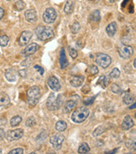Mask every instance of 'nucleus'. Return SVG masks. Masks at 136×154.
<instances>
[{
	"instance_id": "nucleus-22",
	"label": "nucleus",
	"mask_w": 136,
	"mask_h": 154,
	"mask_svg": "<svg viewBox=\"0 0 136 154\" xmlns=\"http://www.w3.org/2000/svg\"><path fill=\"white\" fill-rule=\"evenodd\" d=\"M90 20L92 21V22H94V23L99 22L100 20V12L99 11L98 9L93 10L90 15Z\"/></svg>"
},
{
	"instance_id": "nucleus-1",
	"label": "nucleus",
	"mask_w": 136,
	"mask_h": 154,
	"mask_svg": "<svg viewBox=\"0 0 136 154\" xmlns=\"http://www.w3.org/2000/svg\"><path fill=\"white\" fill-rule=\"evenodd\" d=\"M41 96V91L39 86L34 85L28 90L27 91V100L28 104L29 106H35L39 102Z\"/></svg>"
},
{
	"instance_id": "nucleus-32",
	"label": "nucleus",
	"mask_w": 136,
	"mask_h": 154,
	"mask_svg": "<svg viewBox=\"0 0 136 154\" xmlns=\"http://www.w3.org/2000/svg\"><path fill=\"white\" fill-rule=\"evenodd\" d=\"M120 75V69H118V68H114L113 69V70L110 72L109 74V76L111 77V78H114V79H116V78H119Z\"/></svg>"
},
{
	"instance_id": "nucleus-31",
	"label": "nucleus",
	"mask_w": 136,
	"mask_h": 154,
	"mask_svg": "<svg viewBox=\"0 0 136 154\" xmlns=\"http://www.w3.org/2000/svg\"><path fill=\"white\" fill-rule=\"evenodd\" d=\"M9 42V37L7 35H0V45L3 47L7 46Z\"/></svg>"
},
{
	"instance_id": "nucleus-13",
	"label": "nucleus",
	"mask_w": 136,
	"mask_h": 154,
	"mask_svg": "<svg viewBox=\"0 0 136 154\" xmlns=\"http://www.w3.org/2000/svg\"><path fill=\"white\" fill-rule=\"evenodd\" d=\"M134 121L132 117L130 116H125V118L123 120V122L121 124V128L125 131H127L129 129H130L131 127H134Z\"/></svg>"
},
{
	"instance_id": "nucleus-42",
	"label": "nucleus",
	"mask_w": 136,
	"mask_h": 154,
	"mask_svg": "<svg viewBox=\"0 0 136 154\" xmlns=\"http://www.w3.org/2000/svg\"><path fill=\"white\" fill-rule=\"evenodd\" d=\"M117 151H118V148H114V150L112 151H109L108 152H106L105 154H115L117 152Z\"/></svg>"
},
{
	"instance_id": "nucleus-49",
	"label": "nucleus",
	"mask_w": 136,
	"mask_h": 154,
	"mask_svg": "<svg viewBox=\"0 0 136 154\" xmlns=\"http://www.w3.org/2000/svg\"><path fill=\"white\" fill-rule=\"evenodd\" d=\"M0 154H2V150H1V148H0Z\"/></svg>"
},
{
	"instance_id": "nucleus-33",
	"label": "nucleus",
	"mask_w": 136,
	"mask_h": 154,
	"mask_svg": "<svg viewBox=\"0 0 136 154\" xmlns=\"http://www.w3.org/2000/svg\"><path fill=\"white\" fill-rule=\"evenodd\" d=\"M88 72L91 75H96V74L99 73V69H98L97 66H91L88 68Z\"/></svg>"
},
{
	"instance_id": "nucleus-4",
	"label": "nucleus",
	"mask_w": 136,
	"mask_h": 154,
	"mask_svg": "<svg viewBox=\"0 0 136 154\" xmlns=\"http://www.w3.org/2000/svg\"><path fill=\"white\" fill-rule=\"evenodd\" d=\"M90 115V111L84 106L77 108L72 114L71 119L75 123H82L84 122L87 117Z\"/></svg>"
},
{
	"instance_id": "nucleus-7",
	"label": "nucleus",
	"mask_w": 136,
	"mask_h": 154,
	"mask_svg": "<svg viewBox=\"0 0 136 154\" xmlns=\"http://www.w3.org/2000/svg\"><path fill=\"white\" fill-rule=\"evenodd\" d=\"M50 143L52 144L53 147L56 150H59L62 146V144L64 141V136L60 133L53 135L50 137Z\"/></svg>"
},
{
	"instance_id": "nucleus-21",
	"label": "nucleus",
	"mask_w": 136,
	"mask_h": 154,
	"mask_svg": "<svg viewBox=\"0 0 136 154\" xmlns=\"http://www.w3.org/2000/svg\"><path fill=\"white\" fill-rule=\"evenodd\" d=\"M5 76L7 78V80L8 81H16V76H17V73L13 69H7V71L5 72Z\"/></svg>"
},
{
	"instance_id": "nucleus-26",
	"label": "nucleus",
	"mask_w": 136,
	"mask_h": 154,
	"mask_svg": "<svg viewBox=\"0 0 136 154\" xmlns=\"http://www.w3.org/2000/svg\"><path fill=\"white\" fill-rule=\"evenodd\" d=\"M13 8H14V9H15L16 11H22V10H23L24 8H25V3L23 2V0H18L15 4H14Z\"/></svg>"
},
{
	"instance_id": "nucleus-17",
	"label": "nucleus",
	"mask_w": 136,
	"mask_h": 154,
	"mask_svg": "<svg viewBox=\"0 0 136 154\" xmlns=\"http://www.w3.org/2000/svg\"><path fill=\"white\" fill-rule=\"evenodd\" d=\"M117 23L115 22H112V23H110L106 27V33H107V35H109V37H113L114 35H115V33H116L117 31Z\"/></svg>"
},
{
	"instance_id": "nucleus-38",
	"label": "nucleus",
	"mask_w": 136,
	"mask_h": 154,
	"mask_svg": "<svg viewBox=\"0 0 136 154\" xmlns=\"http://www.w3.org/2000/svg\"><path fill=\"white\" fill-rule=\"evenodd\" d=\"M95 99V96H93L92 98H90V99H87V100H84V103L86 106H89V105H91L93 102V100Z\"/></svg>"
},
{
	"instance_id": "nucleus-14",
	"label": "nucleus",
	"mask_w": 136,
	"mask_h": 154,
	"mask_svg": "<svg viewBox=\"0 0 136 154\" xmlns=\"http://www.w3.org/2000/svg\"><path fill=\"white\" fill-rule=\"evenodd\" d=\"M24 17L29 23H35L37 20V13L34 9H28L24 13Z\"/></svg>"
},
{
	"instance_id": "nucleus-48",
	"label": "nucleus",
	"mask_w": 136,
	"mask_h": 154,
	"mask_svg": "<svg viewBox=\"0 0 136 154\" xmlns=\"http://www.w3.org/2000/svg\"><path fill=\"white\" fill-rule=\"evenodd\" d=\"M109 1L110 2V3H114V2H115L116 0H109Z\"/></svg>"
},
{
	"instance_id": "nucleus-10",
	"label": "nucleus",
	"mask_w": 136,
	"mask_h": 154,
	"mask_svg": "<svg viewBox=\"0 0 136 154\" xmlns=\"http://www.w3.org/2000/svg\"><path fill=\"white\" fill-rule=\"evenodd\" d=\"M32 36H33V34L31 31H23L19 38V43L20 45H26L27 44H28L32 38Z\"/></svg>"
},
{
	"instance_id": "nucleus-3",
	"label": "nucleus",
	"mask_w": 136,
	"mask_h": 154,
	"mask_svg": "<svg viewBox=\"0 0 136 154\" xmlns=\"http://www.w3.org/2000/svg\"><path fill=\"white\" fill-rule=\"evenodd\" d=\"M62 102V95H55V93H51L47 100V108L49 111L54 112L60 107Z\"/></svg>"
},
{
	"instance_id": "nucleus-43",
	"label": "nucleus",
	"mask_w": 136,
	"mask_h": 154,
	"mask_svg": "<svg viewBox=\"0 0 136 154\" xmlns=\"http://www.w3.org/2000/svg\"><path fill=\"white\" fill-rule=\"evenodd\" d=\"M19 75H22L23 77L26 76V72H25V70H21V71H19Z\"/></svg>"
},
{
	"instance_id": "nucleus-23",
	"label": "nucleus",
	"mask_w": 136,
	"mask_h": 154,
	"mask_svg": "<svg viewBox=\"0 0 136 154\" xmlns=\"http://www.w3.org/2000/svg\"><path fill=\"white\" fill-rule=\"evenodd\" d=\"M109 80L105 75H102V76L99 77V79L97 81L98 85H100L102 88H106L107 85H109Z\"/></svg>"
},
{
	"instance_id": "nucleus-6",
	"label": "nucleus",
	"mask_w": 136,
	"mask_h": 154,
	"mask_svg": "<svg viewBox=\"0 0 136 154\" xmlns=\"http://www.w3.org/2000/svg\"><path fill=\"white\" fill-rule=\"evenodd\" d=\"M57 18V13L54 8H48L43 14V21L46 23H52Z\"/></svg>"
},
{
	"instance_id": "nucleus-36",
	"label": "nucleus",
	"mask_w": 136,
	"mask_h": 154,
	"mask_svg": "<svg viewBox=\"0 0 136 154\" xmlns=\"http://www.w3.org/2000/svg\"><path fill=\"white\" fill-rule=\"evenodd\" d=\"M8 154H23V149L21 147L11 150Z\"/></svg>"
},
{
	"instance_id": "nucleus-50",
	"label": "nucleus",
	"mask_w": 136,
	"mask_h": 154,
	"mask_svg": "<svg viewBox=\"0 0 136 154\" xmlns=\"http://www.w3.org/2000/svg\"><path fill=\"white\" fill-rule=\"evenodd\" d=\"M29 154H36V153H35V152H30Z\"/></svg>"
},
{
	"instance_id": "nucleus-46",
	"label": "nucleus",
	"mask_w": 136,
	"mask_h": 154,
	"mask_svg": "<svg viewBox=\"0 0 136 154\" xmlns=\"http://www.w3.org/2000/svg\"><path fill=\"white\" fill-rule=\"evenodd\" d=\"M46 154H56L55 152H52V151H51V152H47Z\"/></svg>"
},
{
	"instance_id": "nucleus-39",
	"label": "nucleus",
	"mask_w": 136,
	"mask_h": 154,
	"mask_svg": "<svg viewBox=\"0 0 136 154\" xmlns=\"http://www.w3.org/2000/svg\"><path fill=\"white\" fill-rule=\"evenodd\" d=\"M34 69H36L39 72V74L40 75H43V73H44V70H43V69L41 67V66H34Z\"/></svg>"
},
{
	"instance_id": "nucleus-8",
	"label": "nucleus",
	"mask_w": 136,
	"mask_h": 154,
	"mask_svg": "<svg viewBox=\"0 0 136 154\" xmlns=\"http://www.w3.org/2000/svg\"><path fill=\"white\" fill-rule=\"evenodd\" d=\"M23 130L21 128L19 129H15V130H9L6 134V137L8 141L13 142V141H16L19 140L21 137H23Z\"/></svg>"
},
{
	"instance_id": "nucleus-41",
	"label": "nucleus",
	"mask_w": 136,
	"mask_h": 154,
	"mask_svg": "<svg viewBox=\"0 0 136 154\" xmlns=\"http://www.w3.org/2000/svg\"><path fill=\"white\" fill-rule=\"evenodd\" d=\"M4 9L0 7V20L3 19V17H4Z\"/></svg>"
},
{
	"instance_id": "nucleus-25",
	"label": "nucleus",
	"mask_w": 136,
	"mask_h": 154,
	"mask_svg": "<svg viewBox=\"0 0 136 154\" xmlns=\"http://www.w3.org/2000/svg\"><path fill=\"white\" fill-rule=\"evenodd\" d=\"M134 100H135V96H133L132 94H130V93L125 94V96L123 97V102L126 105L131 104L134 101Z\"/></svg>"
},
{
	"instance_id": "nucleus-24",
	"label": "nucleus",
	"mask_w": 136,
	"mask_h": 154,
	"mask_svg": "<svg viewBox=\"0 0 136 154\" xmlns=\"http://www.w3.org/2000/svg\"><path fill=\"white\" fill-rule=\"evenodd\" d=\"M67 128V123L64 121H58V122L55 125V129L56 131L62 132V131H65Z\"/></svg>"
},
{
	"instance_id": "nucleus-5",
	"label": "nucleus",
	"mask_w": 136,
	"mask_h": 154,
	"mask_svg": "<svg viewBox=\"0 0 136 154\" xmlns=\"http://www.w3.org/2000/svg\"><path fill=\"white\" fill-rule=\"evenodd\" d=\"M95 61L99 66H101L102 68H107L110 66L111 64V57L106 54L100 53L97 55Z\"/></svg>"
},
{
	"instance_id": "nucleus-45",
	"label": "nucleus",
	"mask_w": 136,
	"mask_h": 154,
	"mask_svg": "<svg viewBox=\"0 0 136 154\" xmlns=\"http://www.w3.org/2000/svg\"><path fill=\"white\" fill-rule=\"evenodd\" d=\"M135 108H136V102L135 104L131 105V106H129V109H135Z\"/></svg>"
},
{
	"instance_id": "nucleus-44",
	"label": "nucleus",
	"mask_w": 136,
	"mask_h": 154,
	"mask_svg": "<svg viewBox=\"0 0 136 154\" xmlns=\"http://www.w3.org/2000/svg\"><path fill=\"white\" fill-rule=\"evenodd\" d=\"M131 149H132V150H134V151L136 150V142L132 145V147H131Z\"/></svg>"
},
{
	"instance_id": "nucleus-35",
	"label": "nucleus",
	"mask_w": 136,
	"mask_h": 154,
	"mask_svg": "<svg viewBox=\"0 0 136 154\" xmlns=\"http://www.w3.org/2000/svg\"><path fill=\"white\" fill-rule=\"evenodd\" d=\"M35 124H36V122H35V119L31 116V117H28L26 121V126L27 127H33V126H34Z\"/></svg>"
},
{
	"instance_id": "nucleus-11",
	"label": "nucleus",
	"mask_w": 136,
	"mask_h": 154,
	"mask_svg": "<svg viewBox=\"0 0 136 154\" xmlns=\"http://www.w3.org/2000/svg\"><path fill=\"white\" fill-rule=\"evenodd\" d=\"M48 85L49 86V88L55 91H58L60 90V83H59V81L56 78L55 76H51L49 78L48 80Z\"/></svg>"
},
{
	"instance_id": "nucleus-9",
	"label": "nucleus",
	"mask_w": 136,
	"mask_h": 154,
	"mask_svg": "<svg viewBox=\"0 0 136 154\" xmlns=\"http://www.w3.org/2000/svg\"><path fill=\"white\" fill-rule=\"evenodd\" d=\"M119 54L121 58L123 59H129L132 56L133 53H134V50L131 46H129V45H122L119 48L118 50Z\"/></svg>"
},
{
	"instance_id": "nucleus-16",
	"label": "nucleus",
	"mask_w": 136,
	"mask_h": 154,
	"mask_svg": "<svg viewBox=\"0 0 136 154\" xmlns=\"http://www.w3.org/2000/svg\"><path fill=\"white\" fill-rule=\"evenodd\" d=\"M59 63H60L61 69H65L67 66H68V65H69V61L67 60L64 49H62V50H60V54H59Z\"/></svg>"
},
{
	"instance_id": "nucleus-2",
	"label": "nucleus",
	"mask_w": 136,
	"mask_h": 154,
	"mask_svg": "<svg viewBox=\"0 0 136 154\" xmlns=\"http://www.w3.org/2000/svg\"><path fill=\"white\" fill-rule=\"evenodd\" d=\"M35 34L39 40L45 41L55 36V33L51 28L48 26H39L35 29Z\"/></svg>"
},
{
	"instance_id": "nucleus-30",
	"label": "nucleus",
	"mask_w": 136,
	"mask_h": 154,
	"mask_svg": "<svg viewBox=\"0 0 136 154\" xmlns=\"http://www.w3.org/2000/svg\"><path fill=\"white\" fill-rule=\"evenodd\" d=\"M105 131H106V128L105 127V126H99L93 131V137H98V136L101 135L102 133H104Z\"/></svg>"
},
{
	"instance_id": "nucleus-34",
	"label": "nucleus",
	"mask_w": 136,
	"mask_h": 154,
	"mask_svg": "<svg viewBox=\"0 0 136 154\" xmlns=\"http://www.w3.org/2000/svg\"><path fill=\"white\" fill-rule=\"evenodd\" d=\"M111 91L115 94H120L122 92V90L120 89V87L116 84H113L111 85Z\"/></svg>"
},
{
	"instance_id": "nucleus-15",
	"label": "nucleus",
	"mask_w": 136,
	"mask_h": 154,
	"mask_svg": "<svg viewBox=\"0 0 136 154\" xmlns=\"http://www.w3.org/2000/svg\"><path fill=\"white\" fill-rule=\"evenodd\" d=\"M84 81V76H83V75L73 76L70 80V84L74 87H79L83 84Z\"/></svg>"
},
{
	"instance_id": "nucleus-27",
	"label": "nucleus",
	"mask_w": 136,
	"mask_h": 154,
	"mask_svg": "<svg viewBox=\"0 0 136 154\" xmlns=\"http://www.w3.org/2000/svg\"><path fill=\"white\" fill-rule=\"evenodd\" d=\"M90 150V146L88 145V143H84L79 146V147H78V152L80 154H84L86 153V152H88Z\"/></svg>"
},
{
	"instance_id": "nucleus-40",
	"label": "nucleus",
	"mask_w": 136,
	"mask_h": 154,
	"mask_svg": "<svg viewBox=\"0 0 136 154\" xmlns=\"http://www.w3.org/2000/svg\"><path fill=\"white\" fill-rule=\"evenodd\" d=\"M5 131H4V129H2V128H0V141H2V140H4V137H5Z\"/></svg>"
},
{
	"instance_id": "nucleus-12",
	"label": "nucleus",
	"mask_w": 136,
	"mask_h": 154,
	"mask_svg": "<svg viewBox=\"0 0 136 154\" xmlns=\"http://www.w3.org/2000/svg\"><path fill=\"white\" fill-rule=\"evenodd\" d=\"M38 50H39V45H38L36 43H33L31 45H28V46L23 50L22 54H23L24 56H29V55H31V54H34L35 52Z\"/></svg>"
},
{
	"instance_id": "nucleus-47",
	"label": "nucleus",
	"mask_w": 136,
	"mask_h": 154,
	"mask_svg": "<svg viewBox=\"0 0 136 154\" xmlns=\"http://www.w3.org/2000/svg\"><path fill=\"white\" fill-rule=\"evenodd\" d=\"M134 66L136 68V58L135 59V60H134Z\"/></svg>"
},
{
	"instance_id": "nucleus-52",
	"label": "nucleus",
	"mask_w": 136,
	"mask_h": 154,
	"mask_svg": "<svg viewBox=\"0 0 136 154\" xmlns=\"http://www.w3.org/2000/svg\"><path fill=\"white\" fill-rule=\"evenodd\" d=\"M8 1H10V0H8Z\"/></svg>"
},
{
	"instance_id": "nucleus-37",
	"label": "nucleus",
	"mask_w": 136,
	"mask_h": 154,
	"mask_svg": "<svg viewBox=\"0 0 136 154\" xmlns=\"http://www.w3.org/2000/svg\"><path fill=\"white\" fill-rule=\"evenodd\" d=\"M69 55L73 58V59H76V57L78 56V52H77V50H75L74 49H73V48H69Z\"/></svg>"
},
{
	"instance_id": "nucleus-28",
	"label": "nucleus",
	"mask_w": 136,
	"mask_h": 154,
	"mask_svg": "<svg viewBox=\"0 0 136 154\" xmlns=\"http://www.w3.org/2000/svg\"><path fill=\"white\" fill-rule=\"evenodd\" d=\"M22 122V117L19 116H15L10 120V125L11 127H16L18 125H19Z\"/></svg>"
},
{
	"instance_id": "nucleus-20",
	"label": "nucleus",
	"mask_w": 136,
	"mask_h": 154,
	"mask_svg": "<svg viewBox=\"0 0 136 154\" xmlns=\"http://www.w3.org/2000/svg\"><path fill=\"white\" fill-rule=\"evenodd\" d=\"M74 7V4L73 0H67L66 4H65V5H64V12H65V14H72V13H73Z\"/></svg>"
},
{
	"instance_id": "nucleus-51",
	"label": "nucleus",
	"mask_w": 136,
	"mask_h": 154,
	"mask_svg": "<svg viewBox=\"0 0 136 154\" xmlns=\"http://www.w3.org/2000/svg\"><path fill=\"white\" fill-rule=\"evenodd\" d=\"M135 118H136V113H135Z\"/></svg>"
},
{
	"instance_id": "nucleus-18",
	"label": "nucleus",
	"mask_w": 136,
	"mask_h": 154,
	"mask_svg": "<svg viewBox=\"0 0 136 154\" xmlns=\"http://www.w3.org/2000/svg\"><path fill=\"white\" fill-rule=\"evenodd\" d=\"M10 104V98L6 93L0 94V106H7Z\"/></svg>"
},
{
	"instance_id": "nucleus-19",
	"label": "nucleus",
	"mask_w": 136,
	"mask_h": 154,
	"mask_svg": "<svg viewBox=\"0 0 136 154\" xmlns=\"http://www.w3.org/2000/svg\"><path fill=\"white\" fill-rule=\"evenodd\" d=\"M75 106H76V102L74 100H67L64 106V112H66V113H69V112L74 110Z\"/></svg>"
},
{
	"instance_id": "nucleus-29",
	"label": "nucleus",
	"mask_w": 136,
	"mask_h": 154,
	"mask_svg": "<svg viewBox=\"0 0 136 154\" xmlns=\"http://www.w3.org/2000/svg\"><path fill=\"white\" fill-rule=\"evenodd\" d=\"M80 24L77 21H75L74 23H72V25L70 26V29H71V32L73 33V34H77L78 33V31L80 30Z\"/></svg>"
}]
</instances>
